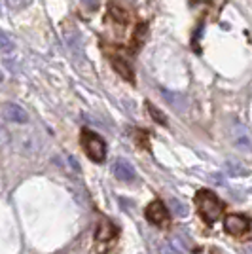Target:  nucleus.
<instances>
[{"mask_svg":"<svg viewBox=\"0 0 252 254\" xmlns=\"http://www.w3.org/2000/svg\"><path fill=\"white\" fill-rule=\"evenodd\" d=\"M163 97L167 99V103L173 106V108H179V110H184V108H186V105H188V101L180 95V93H173V91L163 89Z\"/></svg>","mask_w":252,"mask_h":254,"instance_id":"nucleus-10","label":"nucleus"},{"mask_svg":"<svg viewBox=\"0 0 252 254\" xmlns=\"http://www.w3.org/2000/svg\"><path fill=\"white\" fill-rule=\"evenodd\" d=\"M195 207L199 211L201 218L207 224H214L222 216L224 205L222 201L209 190H199L195 193Z\"/></svg>","mask_w":252,"mask_h":254,"instance_id":"nucleus-1","label":"nucleus"},{"mask_svg":"<svg viewBox=\"0 0 252 254\" xmlns=\"http://www.w3.org/2000/svg\"><path fill=\"white\" fill-rule=\"evenodd\" d=\"M228 173H230L231 177H241V175H247V169H243L241 163L228 161Z\"/></svg>","mask_w":252,"mask_h":254,"instance_id":"nucleus-15","label":"nucleus"},{"mask_svg":"<svg viewBox=\"0 0 252 254\" xmlns=\"http://www.w3.org/2000/svg\"><path fill=\"white\" fill-rule=\"evenodd\" d=\"M146 32H148V27L144 25V23H140V25L137 27V31H135V34H133V42H131L133 52H138V48L144 44V40H146Z\"/></svg>","mask_w":252,"mask_h":254,"instance_id":"nucleus-11","label":"nucleus"},{"mask_svg":"<svg viewBox=\"0 0 252 254\" xmlns=\"http://www.w3.org/2000/svg\"><path fill=\"white\" fill-rule=\"evenodd\" d=\"M114 237H116V228L112 226V222H110V220L103 218V220L99 222L97 233H95V239H97L99 247H101V245L112 243V241H114Z\"/></svg>","mask_w":252,"mask_h":254,"instance_id":"nucleus-7","label":"nucleus"},{"mask_svg":"<svg viewBox=\"0 0 252 254\" xmlns=\"http://www.w3.org/2000/svg\"><path fill=\"white\" fill-rule=\"evenodd\" d=\"M0 50H2V52H11V50H13L11 38L8 34H4L2 31H0Z\"/></svg>","mask_w":252,"mask_h":254,"instance_id":"nucleus-16","label":"nucleus"},{"mask_svg":"<svg viewBox=\"0 0 252 254\" xmlns=\"http://www.w3.org/2000/svg\"><path fill=\"white\" fill-rule=\"evenodd\" d=\"M169 209H171V212H175L179 216H186L188 214V205H184L180 199H175V197L169 199Z\"/></svg>","mask_w":252,"mask_h":254,"instance_id":"nucleus-13","label":"nucleus"},{"mask_svg":"<svg viewBox=\"0 0 252 254\" xmlns=\"http://www.w3.org/2000/svg\"><path fill=\"white\" fill-rule=\"evenodd\" d=\"M224 228H226V232L230 233V235L239 237L243 233H247V230L251 228V222L243 214H228L226 220H224Z\"/></svg>","mask_w":252,"mask_h":254,"instance_id":"nucleus-5","label":"nucleus"},{"mask_svg":"<svg viewBox=\"0 0 252 254\" xmlns=\"http://www.w3.org/2000/svg\"><path fill=\"white\" fill-rule=\"evenodd\" d=\"M31 2L32 0H6V4L10 6L11 10H23V8H27Z\"/></svg>","mask_w":252,"mask_h":254,"instance_id":"nucleus-17","label":"nucleus"},{"mask_svg":"<svg viewBox=\"0 0 252 254\" xmlns=\"http://www.w3.org/2000/svg\"><path fill=\"white\" fill-rule=\"evenodd\" d=\"M112 66H114V70L122 76L124 80L133 82V68L129 66V63H127L126 59H122V57H114V59H112Z\"/></svg>","mask_w":252,"mask_h":254,"instance_id":"nucleus-9","label":"nucleus"},{"mask_svg":"<svg viewBox=\"0 0 252 254\" xmlns=\"http://www.w3.org/2000/svg\"><path fill=\"white\" fill-rule=\"evenodd\" d=\"M146 218L154 224V226H159V228L169 226V211L165 209V205L161 201H152L148 205Z\"/></svg>","mask_w":252,"mask_h":254,"instance_id":"nucleus-4","label":"nucleus"},{"mask_svg":"<svg viewBox=\"0 0 252 254\" xmlns=\"http://www.w3.org/2000/svg\"><path fill=\"white\" fill-rule=\"evenodd\" d=\"M230 135L233 144L243 152H252V133L247 127L239 124V122H233L230 127Z\"/></svg>","mask_w":252,"mask_h":254,"instance_id":"nucleus-3","label":"nucleus"},{"mask_svg":"<svg viewBox=\"0 0 252 254\" xmlns=\"http://www.w3.org/2000/svg\"><path fill=\"white\" fill-rule=\"evenodd\" d=\"M112 173H114L116 179L122 180V182H131L135 179V167L126 159H118L112 165Z\"/></svg>","mask_w":252,"mask_h":254,"instance_id":"nucleus-8","label":"nucleus"},{"mask_svg":"<svg viewBox=\"0 0 252 254\" xmlns=\"http://www.w3.org/2000/svg\"><path fill=\"white\" fill-rule=\"evenodd\" d=\"M0 82H4V76H2V72H0Z\"/></svg>","mask_w":252,"mask_h":254,"instance_id":"nucleus-19","label":"nucleus"},{"mask_svg":"<svg viewBox=\"0 0 252 254\" xmlns=\"http://www.w3.org/2000/svg\"><path fill=\"white\" fill-rule=\"evenodd\" d=\"M82 2H84V6L87 10H97L99 4H101V0H82Z\"/></svg>","mask_w":252,"mask_h":254,"instance_id":"nucleus-18","label":"nucleus"},{"mask_svg":"<svg viewBox=\"0 0 252 254\" xmlns=\"http://www.w3.org/2000/svg\"><path fill=\"white\" fill-rule=\"evenodd\" d=\"M82 146L85 148L89 159H93L95 163H103L106 158V144L105 140L99 137L93 131H87L85 129L82 133Z\"/></svg>","mask_w":252,"mask_h":254,"instance_id":"nucleus-2","label":"nucleus"},{"mask_svg":"<svg viewBox=\"0 0 252 254\" xmlns=\"http://www.w3.org/2000/svg\"><path fill=\"white\" fill-rule=\"evenodd\" d=\"M66 42H68V46H70L78 55H82V40H80L78 32L74 31V29L70 32H66Z\"/></svg>","mask_w":252,"mask_h":254,"instance_id":"nucleus-12","label":"nucleus"},{"mask_svg":"<svg viewBox=\"0 0 252 254\" xmlns=\"http://www.w3.org/2000/svg\"><path fill=\"white\" fill-rule=\"evenodd\" d=\"M148 110H150V114H152V118L158 122V124H161V126H167V116L163 114V112H159L156 106L152 105V103H146Z\"/></svg>","mask_w":252,"mask_h":254,"instance_id":"nucleus-14","label":"nucleus"},{"mask_svg":"<svg viewBox=\"0 0 252 254\" xmlns=\"http://www.w3.org/2000/svg\"><path fill=\"white\" fill-rule=\"evenodd\" d=\"M2 116L6 122H11V124H27L29 122L27 110L15 103H6L2 106Z\"/></svg>","mask_w":252,"mask_h":254,"instance_id":"nucleus-6","label":"nucleus"}]
</instances>
